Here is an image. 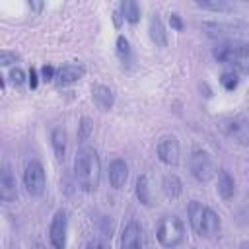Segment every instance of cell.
Here are the masks:
<instances>
[{"label":"cell","mask_w":249,"mask_h":249,"mask_svg":"<svg viewBox=\"0 0 249 249\" xmlns=\"http://www.w3.org/2000/svg\"><path fill=\"white\" fill-rule=\"evenodd\" d=\"M74 179L84 193H95L101 183V160L95 148L82 146L74 156Z\"/></svg>","instance_id":"obj_1"},{"label":"cell","mask_w":249,"mask_h":249,"mask_svg":"<svg viewBox=\"0 0 249 249\" xmlns=\"http://www.w3.org/2000/svg\"><path fill=\"white\" fill-rule=\"evenodd\" d=\"M187 220H189L191 230L202 239H212L222 230L220 214L212 206H208V204H204L200 200H189V204H187Z\"/></svg>","instance_id":"obj_2"},{"label":"cell","mask_w":249,"mask_h":249,"mask_svg":"<svg viewBox=\"0 0 249 249\" xmlns=\"http://www.w3.org/2000/svg\"><path fill=\"white\" fill-rule=\"evenodd\" d=\"M212 58L218 64L230 66V70L249 74V41H222L212 49Z\"/></svg>","instance_id":"obj_3"},{"label":"cell","mask_w":249,"mask_h":249,"mask_svg":"<svg viewBox=\"0 0 249 249\" xmlns=\"http://www.w3.org/2000/svg\"><path fill=\"white\" fill-rule=\"evenodd\" d=\"M185 224L175 214H165L156 224V239L163 249H177L185 243Z\"/></svg>","instance_id":"obj_4"},{"label":"cell","mask_w":249,"mask_h":249,"mask_svg":"<svg viewBox=\"0 0 249 249\" xmlns=\"http://www.w3.org/2000/svg\"><path fill=\"white\" fill-rule=\"evenodd\" d=\"M189 173L198 183H208L210 179H214V175H218V169L212 154L202 148L193 150L189 156Z\"/></svg>","instance_id":"obj_5"},{"label":"cell","mask_w":249,"mask_h":249,"mask_svg":"<svg viewBox=\"0 0 249 249\" xmlns=\"http://www.w3.org/2000/svg\"><path fill=\"white\" fill-rule=\"evenodd\" d=\"M21 181H23V187H25L29 196H33V198L43 196L45 191H47V171H45V165L39 160H29L25 163V167H23Z\"/></svg>","instance_id":"obj_6"},{"label":"cell","mask_w":249,"mask_h":249,"mask_svg":"<svg viewBox=\"0 0 249 249\" xmlns=\"http://www.w3.org/2000/svg\"><path fill=\"white\" fill-rule=\"evenodd\" d=\"M47 235H49L51 249H66V245H68V212L64 208H58L53 214Z\"/></svg>","instance_id":"obj_7"},{"label":"cell","mask_w":249,"mask_h":249,"mask_svg":"<svg viewBox=\"0 0 249 249\" xmlns=\"http://www.w3.org/2000/svg\"><path fill=\"white\" fill-rule=\"evenodd\" d=\"M119 249H148L146 233H144V228H142L140 222L128 220L123 226L121 239H119Z\"/></svg>","instance_id":"obj_8"},{"label":"cell","mask_w":249,"mask_h":249,"mask_svg":"<svg viewBox=\"0 0 249 249\" xmlns=\"http://www.w3.org/2000/svg\"><path fill=\"white\" fill-rule=\"evenodd\" d=\"M156 156L163 165L175 167L179 163V156H181V146L179 140L173 134H165L158 140L156 144Z\"/></svg>","instance_id":"obj_9"},{"label":"cell","mask_w":249,"mask_h":249,"mask_svg":"<svg viewBox=\"0 0 249 249\" xmlns=\"http://www.w3.org/2000/svg\"><path fill=\"white\" fill-rule=\"evenodd\" d=\"M222 130H224V134H226L231 142L249 148V119H245V117L228 119V121L222 124Z\"/></svg>","instance_id":"obj_10"},{"label":"cell","mask_w":249,"mask_h":249,"mask_svg":"<svg viewBox=\"0 0 249 249\" xmlns=\"http://www.w3.org/2000/svg\"><path fill=\"white\" fill-rule=\"evenodd\" d=\"M86 76V66L82 62H66L62 66L56 68V76H54V84L64 88V86H72L76 82H80Z\"/></svg>","instance_id":"obj_11"},{"label":"cell","mask_w":249,"mask_h":249,"mask_svg":"<svg viewBox=\"0 0 249 249\" xmlns=\"http://www.w3.org/2000/svg\"><path fill=\"white\" fill-rule=\"evenodd\" d=\"M0 198L6 204L18 198V181H16V173L10 163H4L0 171Z\"/></svg>","instance_id":"obj_12"},{"label":"cell","mask_w":249,"mask_h":249,"mask_svg":"<svg viewBox=\"0 0 249 249\" xmlns=\"http://www.w3.org/2000/svg\"><path fill=\"white\" fill-rule=\"evenodd\" d=\"M107 181L113 189H123L128 181V163L123 160V158H115L109 161V167H107Z\"/></svg>","instance_id":"obj_13"},{"label":"cell","mask_w":249,"mask_h":249,"mask_svg":"<svg viewBox=\"0 0 249 249\" xmlns=\"http://www.w3.org/2000/svg\"><path fill=\"white\" fill-rule=\"evenodd\" d=\"M91 101L101 111H111L115 105V93L105 84H93L91 86Z\"/></svg>","instance_id":"obj_14"},{"label":"cell","mask_w":249,"mask_h":249,"mask_svg":"<svg viewBox=\"0 0 249 249\" xmlns=\"http://www.w3.org/2000/svg\"><path fill=\"white\" fill-rule=\"evenodd\" d=\"M216 193L222 200H231L235 195V179L228 169H218V181H216Z\"/></svg>","instance_id":"obj_15"},{"label":"cell","mask_w":249,"mask_h":249,"mask_svg":"<svg viewBox=\"0 0 249 249\" xmlns=\"http://www.w3.org/2000/svg\"><path fill=\"white\" fill-rule=\"evenodd\" d=\"M140 16H142V8L138 2L134 0H124L119 4L117 12H115V18H121L123 21L130 23V25H136L140 21Z\"/></svg>","instance_id":"obj_16"},{"label":"cell","mask_w":249,"mask_h":249,"mask_svg":"<svg viewBox=\"0 0 249 249\" xmlns=\"http://www.w3.org/2000/svg\"><path fill=\"white\" fill-rule=\"evenodd\" d=\"M148 35H150V39L156 47H161V49L167 47V29H165V25H163V21L158 14H152V18H150Z\"/></svg>","instance_id":"obj_17"},{"label":"cell","mask_w":249,"mask_h":249,"mask_svg":"<svg viewBox=\"0 0 249 249\" xmlns=\"http://www.w3.org/2000/svg\"><path fill=\"white\" fill-rule=\"evenodd\" d=\"M115 53H117V58L119 62L123 64V68H132L134 64V51L130 47V41L124 37V35H119L117 41H115Z\"/></svg>","instance_id":"obj_18"},{"label":"cell","mask_w":249,"mask_h":249,"mask_svg":"<svg viewBox=\"0 0 249 249\" xmlns=\"http://www.w3.org/2000/svg\"><path fill=\"white\" fill-rule=\"evenodd\" d=\"M51 146H53V152H54L56 160L66 158V150H68V132H66V128L54 126L51 130Z\"/></svg>","instance_id":"obj_19"},{"label":"cell","mask_w":249,"mask_h":249,"mask_svg":"<svg viewBox=\"0 0 249 249\" xmlns=\"http://www.w3.org/2000/svg\"><path fill=\"white\" fill-rule=\"evenodd\" d=\"M161 191H163V195H165L169 200H175V198H179V196L183 195V181L179 179V175L167 173V175H163V179H161Z\"/></svg>","instance_id":"obj_20"},{"label":"cell","mask_w":249,"mask_h":249,"mask_svg":"<svg viewBox=\"0 0 249 249\" xmlns=\"http://www.w3.org/2000/svg\"><path fill=\"white\" fill-rule=\"evenodd\" d=\"M134 195L138 198V202L146 208L152 206V195H150V183H148V175H138L134 181Z\"/></svg>","instance_id":"obj_21"},{"label":"cell","mask_w":249,"mask_h":249,"mask_svg":"<svg viewBox=\"0 0 249 249\" xmlns=\"http://www.w3.org/2000/svg\"><path fill=\"white\" fill-rule=\"evenodd\" d=\"M91 134H93V121L89 119V117H80L78 119V130H76V138H78V142L80 144H84V142H88L89 138H91Z\"/></svg>","instance_id":"obj_22"},{"label":"cell","mask_w":249,"mask_h":249,"mask_svg":"<svg viewBox=\"0 0 249 249\" xmlns=\"http://www.w3.org/2000/svg\"><path fill=\"white\" fill-rule=\"evenodd\" d=\"M220 84H222V88L226 89V91H233L237 86H239V74L235 72V70H224L222 74H220Z\"/></svg>","instance_id":"obj_23"},{"label":"cell","mask_w":249,"mask_h":249,"mask_svg":"<svg viewBox=\"0 0 249 249\" xmlns=\"http://www.w3.org/2000/svg\"><path fill=\"white\" fill-rule=\"evenodd\" d=\"M8 80H10V82H12L16 88H21V86L27 82V76L23 74V70H21V68L14 66V68H12L8 74H4V76H2V84L6 86V82H8Z\"/></svg>","instance_id":"obj_24"},{"label":"cell","mask_w":249,"mask_h":249,"mask_svg":"<svg viewBox=\"0 0 249 249\" xmlns=\"http://www.w3.org/2000/svg\"><path fill=\"white\" fill-rule=\"evenodd\" d=\"M195 6L200 8V10H206V12H218V14H224V12H231V10H233V6L228 4V2H196Z\"/></svg>","instance_id":"obj_25"},{"label":"cell","mask_w":249,"mask_h":249,"mask_svg":"<svg viewBox=\"0 0 249 249\" xmlns=\"http://www.w3.org/2000/svg\"><path fill=\"white\" fill-rule=\"evenodd\" d=\"M39 76H41V82H54V76H56V68L49 62H45L41 68H39Z\"/></svg>","instance_id":"obj_26"},{"label":"cell","mask_w":249,"mask_h":249,"mask_svg":"<svg viewBox=\"0 0 249 249\" xmlns=\"http://www.w3.org/2000/svg\"><path fill=\"white\" fill-rule=\"evenodd\" d=\"M18 60H19V56L14 51H2L0 53V66L2 68H8L10 64H16Z\"/></svg>","instance_id":"obj_27"},{"label":"cell","mask_w":249,"mask_h":249,"mask_svg":"<svg viewBox=\"0 0 249 249\" xmlns=\"http://www.w3.org/2000/svg\"><path fill=\"white\" fill-rule=\"evenodd\" d=\"M39 82H41L39 70H37L35 66H31V68H29V72H27V84H29V88H31V89H37Z\"/></svg>","instance_id":"obj_28"},{"label":"cell","mask_w":249,"mask_h":249,"mask_svg":"<svg viewBox=\"0 0 249 249\" xmlns=\"http://www.w3.org/2000/svg\"><path fill=\"white\" fill-rule=\"evenodd\" d=\"M84 249H109V243H107L105 239H101V237H91V239L86 243Z\"/></svg>","instance_id":"obj_29"},{"label":"cell","mask_w":249,"mask_h":249,"mask_svg":"<svg viewBox=\"0 0 249 249\" xmlns=\"http://www.w3.org/2000/svg\"><path fill=\"white\" fill-rule=\"evenodd\" d=\"M169 25L175 31H183V19H181V16L179 14H171L169 16Z\"/></svg>","instance_id":"obj_30"},{"label":"cell","mask_w":249,"mask_h":249,"mask_svg":"<svg viewBox=\"0 0 249 249\" xmlns=\"http://www.w3.org/2000/svg\"><path fill=\"white\" fill-rule=\"evenodd\" d=\"M29 8H31V10H35V12H39V10H43V4H37V2H29Z\"/></svg>","instance_id":"obj_31"},{"label":"cell","mask_w":249,"mask_h":249,"mask_svg":"<svg viewBox=\"0 0 249 249\" xmlns=\"http://www.w3.org/2000/svg\"><path fill=\"white\" fill-rule=\"evenodd\" d=\"M33 249H47V245H43V243H35Z\"/></svg>","instance_id":"obj_32"}]
</instances>
